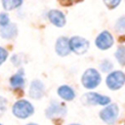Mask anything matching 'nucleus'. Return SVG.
Returning a JSON list of instances; mask_svg holds the SVG:
<instances>
[{"label": "nucleus", "instance_id": "obj_1", "mask_svg": "<svg viewBox=\"0 0 125 125\" xmlns=\"http://www.w3.org/2000/svg\"><path fill=\"white\" fill-rule=\"evenodd\" d=\"M13 113L19 118H27L33 113V106L29 102L21 100L13 105Z\"/></svg>", "mask_w": 125, "mask_h": 125}, {"label": "nucleus", "instance_id": "obj_2", "mask_svg": "<svg viewBox=\"0 0 125 125\" xmlns=\"http://www.w3.org/2000/svg\"><path fill=\"white\" fill-rule=\"evenodd\" d=\"M89 41L80 36H73L69 39V48L70 51L76 55H83L89 49Z\"/></svg>", "mask_w": 125, "mask_h": 125}, {"label": "nucleus", "instance_id": "obj_3", "mask_svg": "<svg viewBox=\"0 0 125 125\" xmlns=\"http://www.w3.org/2000/svg\"><path fill=\"white\" fill-rule=\"evenodd\" d=\"M100 82H101V75L96 69L89 68L83 73L82 83L84 87L88 89H93L96 88L100 84Z\"/></svg>", "mask_w": 125, "mask_h": 125}, {"label": "nucleus", "instance_id": "obj_4", "mask_svg": "<svg viewBox=\"0 0 125 125\" xmlns=\"http://www.w3.org/2000/svg\"><path fill=\"white\" fill-rule=\"evenodd\" d=\"M125 83V74L122 71H112L106 78V84L109 89L117 90Z\"/></svg>", "mask_w": 125, "mask_h": 125}, {"label": "nucleus", "instance_id": "obj_5", "mask_svg": "<svg viewBox=\"0 0 125 125\" xmlns=\"http://www.w3.org/2000/svg\"><path fill=\"white\" fill-rule=\"evenodd\" d=\"M118 116V106L114 104L105 106L101 112L100 117L107 124H113Z\"/></svg>", "mask_w": 125, "mask_h": 125}, {"label": "nucleus", "instance_id": "obj_6", "mask_svg": "<svg viewBox=\"0 0 125 125\" xmlns=\"http://www.w3.org/2000/svg\"><path fill=\"white\" fill-rule=\"evenodd\" d=\"M82 102L86 104H100L105 105L109 104L110 99L105 96H102L98 93H87L82 97Z\"/></svg>", "mask_w": 125, "mask_h": 125}, {"label": "nucleus", "instance_id": "obj_7", "mask_svg": "<svg viewBox=\"0 0 125 125\" xmlns=\"http://www.w3.org/2000/svg\"><path fill=\"white\" fill-rule=\"evenodd\" d=\"M66 113V107L64 104L58 102H53L46 110V115L49 118H60L64 116Z\"/></svg>", "mask_w": 125, "mask_h": 125}, {"label": "nucleus", "instance_id": "obj_8", "mask_svg": "<svg viewBox=\"0 0 125 125\" xmlns=\"http://www.w3.org/2000/svg\"><path fill=\"white\" fill-rule=\"evenodd\" d=\"M112 44H113V37L111 33H109L106 30L101 32L96 39V45L101 50H106L110 48Z\"/></svg>", "mask_w": 125, "mask_h": 125}, {"label": "nucleus", "instance_id": "obj_9", "mask_svg": "<svg viewBox=\"0 0 125 125\" xmlns=\"http://www.w3.org/2000/svg\"><path fill=\"white\" fill-rule=\"evenodd\" d=\"M49 21L56 26L62 27L65 24V17L64 14L59 10H51L48 13Z\"/></svg>", "mask_w": 125, "mask_h": 125}, {"label": "nucleus", "instance_id": "obj_10", "mask_svg": "<svg viewBox=\"0 0 125 125\" xmlns=\"http://www.w3.org/2000/svg\"><path fill=\"white\" fill-rule=\"evenodd\" d=\"M56 52L59 56L64 57L69 54V39L66 37H60L56 42Z\"/></svg>", "mask_w": 125, "mask_h": 125}, {"label": "nucleus", "instance_id": "obj_11", "mask_svg": "<svg viewBox=\"0 0 125 125\" xmlns=\"http://www.w3.org/2000/svg\"><path fill=\"white\" fill-rule=\"evenodd\" d=\"M44 95V85L39 80H34L30 84L29 96L32 99H40Z\"/></svg>", "mask_w": 125, "mask_h": 125}, {"label": "nucleus", "instance_id": "obj_12", "mask_svg": "<svg viewBox=\"0 0 125 125\" xmlns=\"http://www.w3.org/2000/svg\"><path fill=\"white\" fill-rule=\"evenodd\" d=\"M17 26L15 23H9L5 26H0V34L3 38L11 39L17 35Z\"/></svg>", "mask_w": 125, "mask_h": 125}, {"label": "nucleus", "instance_id": "obj_13", "mask_svg": "<svg viewBox=\"0 0 125 125\" xmlns=\"http://www.w3.org/2000/svg\"><path fill=\"white\" fill-rule=\"evenodd\" d=\"M10 84H11V87L14 89H20L24 86L23 71L21 69V71H18L16 74H14L10 78Z\"/></svg>", "mask_w": 125, "mask_h": 125}, {"label": "nucleus", "instance_id": "obj_14", "mask_svg": "<svg viewBox=\"0 0 125 125\" xmlns=\"http://www.w3.org/2000/svg\"><path fill=\"white\" fill-rule=\"evenodd\" d=\"M58 94L59 96L65 100V101H71L74 99L75 97V93L73 91L72 88H70L69 86L67 85H63V86H61L59 89H58Z\"/></svg>", "mask_w": 125, "mask_h": 125}, {"label": "nucleus", "instance_id": "obj_15", "mask_svg": "<svg viewBox=\"0 0 125 125\" xmlns=\"http://www.w3.org/2000/svg\"><path fill=\"white\" fill-rule=\"evenodd\" d=\"M22 3V0H2L3 7L6 10H14L20 7Z\"/></svg>", "mask_w": 125, "mask_h": 125}, {"label": "nucleus", "instance_id": "obj_16", "mask_svg": "<svg viewBox=\"0 0 125 125\" xmlns=\"http://www.w3.org/2000/svg\"><path fill=\"white\" fill-rule=\"evenodd\" d=\"M115 58L121 65H125V47L120 46L115 52Z\"/></svg>", "mask_w": 125, "mask_h": 125}, {"label": "nucleus", "instance_id": "obj_17", "mask_svg": "<svg viewBox=\"0 0 125 125\" xmlns=\"http://www.w3.org/2000/svg\"><path fill=\"white\" fill-rule=\"evenodd\" d=\"M115 30L119 33H125V16L120 17L115 23Z\"/></svg>", "mask_w": 125, "mask_h": 125}, {"label": "nucleus", "instance_id": "obj_18", "mask_svg": "<svg viewBox=\"0 0 125 125\" xmlns=\"http://www.w3.org/2000/svg\"><path fill=\"white\" fill-rule=\"evenodd\" d=\"M121 0H104V3L108 9H114L120 4Z\"/></svg>", "mask_w": 125, "mask_h": 125}, {"label": "nucleus", "instance_id": "obj_19", "mask_svg": "<svg viewBox=\"0 0 125 125\" xmlns=\"http://www.w3.org/2000/svg\"><path fill=\"white\" fill-rule=\"evenodd\" d=\"M9 23H10L9 16L5 13H1L0 14V26H5Z\"/></svg>", "mask_w": 125, "mask_h": 125}, {"label": "nucleus", "instance_id": "obj_20", "mask_svg": "<svg viewBox=\"0 0 125 125\" xmlns=\"http://www.w3.org/2000/svg\"><path fill=\"white\" fill-rule=\"evenodd\" d=\"M101 68H102V70L103 71H109L111 68H112V63L110 62H108V61H104L102 63H101Z\"/></svg>", "mask_w": 125, "mask_h": 125}, {"label": "nucleus", "instance_id": "obj_21", "mask_svg": "<svg viewBox=\"0 0 125 125\" xmlns=\"http://www.w3.org/2000/svg\"><path fill=\"white\" fill-rule=\"evenodd\" d=\"M7 57H8V52L4 48L0 47V65L6 61Z\"/></svg>", "mask_w": 125, "mask_h": 125}, {"label": "nucleus", "instance_id": "obj_22", "mask_svg": "<svg viewBox=\"0 0 125 125\" xmlns=\"http://www.w3.org/2000/svg\"><path fill=\"white\" fill-rule=\"evenodd\" d=\"M6 108H7V101H6V99L0 97V114L5 112Z\"/></svg>", "mask_w": 125, "mask_h": 125}, {"label": "nucleus", "instance_id": "obj_23", "mask_svg": "<svg viewBox=\"0 0 125 125\" xmlns=\"http://www.w3.org/2000/svg\"><path fill=\"white\" fill-rule=\"evenodd\" d=\"M78 1H80V0H60L61 4L63 5V6H69V5H72V4H74V3L78 2Z\"/></svg>", "mask_w": 125, "mask_h": 125}, {"label": "nucleus", "instance_id": "obj_24", "mask_svg": "<svg viewBox=\"0 0 125 125\" xmlns=\"http://www.w3.org/2000/svg\"><path fill=\"white\" fill-rule=\"evenodd\" d=\"M27 125H37V124H34V123H30V124H27Z\"/></svg>", "mask_w": 125, "mask_h": 125}, {"label": "nucleus", "instance_id": "obj_25", "mask_svg": "<svg viewBox=\"0 0 125 125\" xmlns=\"http://www.w3.org/2000/svg\"><path fill=\"white\" fill-rule=\"evenodd\" d=\"M71 125H79V124H71Z\"/></svg>", "mask_w": 125, "mask_h": 125}, {"label": "nucleus", "instance_id": "obj_26", "mask_svg": "<svg viewBox=\"0 0 125 125\" xmlns=\"http://www.w3.org/2000/svg\"><path fill=\"white\" fill-rule=\"evenodd\" d=\"M0 125H1V124H0Z\"/></svg>", "mask_w": 125, "mask_h": 125}]
</instances>
